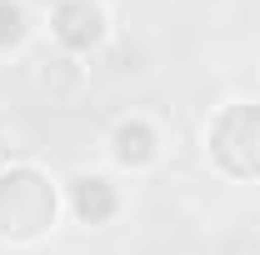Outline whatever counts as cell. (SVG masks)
Here are the masks:
<instances>
[{
	"label": "cell",
	"instance_id": "1",
	"mask_svg": "<svg viewBox=\"0 0 260 255\" xmlns=\"http://www.w3.org/2000/svg\"><path fill=\"white\" fill-rule=\"evenodd\" d=\"M60 185L35 160H5L0 165V240L30 245L50 235L60 220Z\"/></svg>",
	"mask_w": 260,
	"mask_h": 255
},
{
	"label": "cell",
	"instance_id": "2",
	"mask_svg": "<svg viewBox=\"0 0 260 255\" xmlns=\"http://www.w3.org/2000/svg\"><path fill=\"white\" fill-rule=\"evenodd\" d=\"M205 155L230 180H260V100H225L205 120Z\"/></svg>",
	"mask_w": 260,
	"mask_h": 255
},
{
	"label": "cell",
	"instance_id": "3",
	"mask_svg": "<svg viewBox=\"0 0 260 255\" xmlns=\"http://www.w3.org/2000/svg\"><path fill=\"white\" fill-rule=\"evenodd\" d=\"M50 40L65 55H95L100 45L110 40V20L100 0H55L50 5Z\"/></svg>",
	"mask_w": 260,
	"mask_h": 255
},
{
	"label": "cell",
	"instance_id": "4",
	"mask_svg": "<svg viewBox=\"0 0 260 255\" xmlns=\"http://www.w3.org/2000/svg\"><path fill=\"white\" fill-rule=\"evenodd\" d=\"M105 150H110V160L120 170L140 175V170H150L160 160V130L150 125L145 115H120L110 125V135H105Z\"/></svg>",
	"mask_w": 260,
	"mask_h": 255
},
{
	"label": "cell",
	"instance_id": "5",
	"mask_svg": "<svg viewBox=\"0 0 260 255\" xmlns=\"http://www.w3.org/2000/svg\"><path fill=\"white\" fill-rule=\"evenodd\" d=\"M65 205H70V215L80 225H105L120 215V190L95 170H80V175L65 180Z\"/></svg>",
	"mask_w": 260,
	"mask_h": 255
},
{
	"label": "cell",
	"instance_id": "6",
	"mask_svg": "<svg viewBox=\"0 0 260 255\" xmlns=\"http://www.w3.org/2000/svg\"><path fill=\"white\" fill-rule=\"evenodd\" d=\"M35 85L40 90H50L55 100H70V95H80L85 90V65L75 60V55H65V50H45L40 60H35Z\"/></svg>",
	"mask_w": 260,
	"mask_h": 255
},
{
	"label": "cell",
	"instance_id": "7",
	"mask_svg": "<svg viewBox=\"0 0 260 255\" xmlns=\"http://www.w3.org/2000/svg\"><path fill=\"white\" fill-rule=\"evenodd\" d=\"M25 40H30V10L20 0H0V55L25 50Z\"/></svg>",
	"mask_w": 260,
	"mask_h": 255
}]
</instances>
